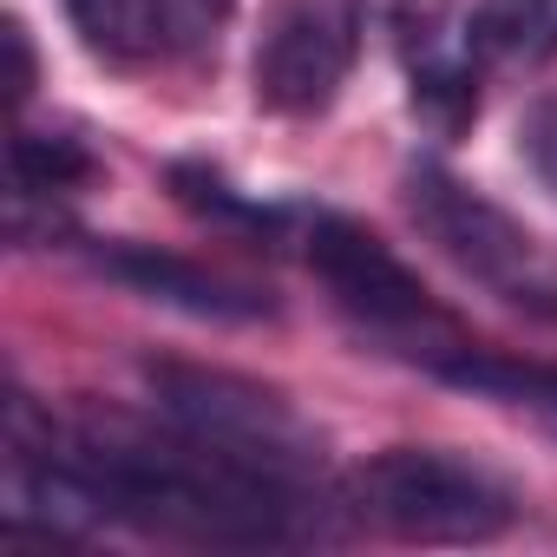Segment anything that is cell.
I'll return each mask as SVG.
<instances>
[{
    "instance_id": "obj_15",
    "label": "cell",
    "mask_w": 557,
    "mask_h": 557,
    "mask_svg": "<svg viewBox=\"0 0 557 557\" xmlns=\"http://www.w3.org/2000/svg\"><path fill=\"white\" fill-rule=\"evenodd\" d=\"M8 60H14V73H8V99L21 106V99L34 92V47H27V27H21V21L8 27Z\"/></svg>"
},
{
    "instance_id": "obj_3",
    "label": "cell",
    "mask_w": 557,
    "mask_h": 557,
    "mask_svg": "<svg viewBox=\"0 0 557 557\" xmlns=\"http://www.w3.org/2000/svg\"><path fill=\"white\" fill-rule=\"evenodd\" d=\"M407 203H413V223L466 275H479L492 296H505L518 309H537V315H557V269L537 256L531 230L511 223L498 203H485L479 190H466L440 164H413L407 171Z\"/></svg>"
},
{
    "instance_id": "obj_7",
    "label": "cell",
    "mask_w": 557,
    "mask_h": 557,
    "mask_svg": "<svg viewBox=\"0 0 557 557\" xmlns=\"http://www.w3.org/2000/svg\"><path fill=\"white\" fill-rule=\"evenodd\" d=\"M99 269H106V275H119L125 289L151 296V302L184 309V315H216V322L269 315V302H262V296H249V289L223 283V275H210V269H197V262L158 256V249H145V243H119V249H106V256H99Z\"/></svg>"
},
{
    "instance_id": "obj_13",
    "label": "cell",
    "mask_w": 557,
    "mask_h": 557,
    "mask_svg": "<svg viewBox=\"0 0 557 557\" xmlns=\"http://www.w3.org/2000/svg\"><path fill=\"white\" fill-rule=\"evenodd\" d=\"M518 151H524V164L537 171V184L557 197V92L531 106V119L518 125Z\"/></svg>"
},
{
    "instance_id": "obj_6",
    "label": "cell",
    "mask_w": 557,
    "mask_h": 557,
    "mask_svg": "<svg viewBox=\"0 0 557 557\" xmlns=\"http://www.w3.org/2000/svg\"><path fill=\"white\" fill-rule=\"evenodd\" d=\"M374 14L407 66L413 112L440 132H459L479 112V73H472V21L459 27L453 0H374Z\"/></svg>"
},
{
    "instance_id": "obj_11",
    "label": "cell",
    "mask_w": 557,
    "mask_h": 557,
    "mask_svg": "<svg viewBox=\"0 0 557 557\" xmlns=\"http://www.w3.org/2000/svg\"><path fill=\"white\" fill-rule=\"evenodd\" d=\"M433 374H446L453 387H479V394H498V400H518V407H550L557 413V368H531V361H498V355H472L466 342L453 355L433 361Z\"/></svg>"
},
{
    "instance_id": "obj_10",
    "label": "cell",
    "mask_w": 557,
    "mask_h": 557,
    "mask_svg": "<svg viewBox=\"0 0 557 557\" xmlns=\"http://www.w3.org/2000/svg\"><path fill=\"white\" fill-rule=\"evenodd\" d=\"M66 14L86 34V47L106 60H145L171 40L164 0H66Z\"/></svg>"
},
{
    "instance_id": "obj_4",
    "label": "cell",
    "mask_w": 557,
    "mask_h": 557,
    "mask_svg": "<svg viewBox=\"0 0 557 557\" xmlns=\"http://www.w3.org/2000/svg\"><path fill=\"white\" fill-rule=\"evenodd\" d=\"M309 262H315L322 283L335 289V302H342L348 315H361L368 329H381L387 342L420 335L426 368L459 348L453 322H446V315L433 309V296L420 289V275H413L374 230H361L355 216H315V223H309Z\"/></svg>"
},
{
    "instance_id": "obj_1",
    "label": "cell",
    "mask_w": 557,
    "mask_h": 557,
    "mask_svg": "<svg viewBox=\"0 0 557 557\" xmlns=\"http://www.w3.org/2000/svg\"><path fill=\"white\" fill-rule=\"evenodd\" d=\"M355 505L368 524L413 544H485L511 524L518 498L472 459L440 446H387L355 472Z\"/></svg>"
},
{
    "instance_id": "obj_14",
    "label": "cell",
    "mask_w": 557,
    "mask_h": 557,
    "mask_svg": "<svg viewBox=\"0 0 557 557\" xmlns=\"http://www.w3.org/2000/svg\"><path fill=\"white\" fill-rule=\"evenodd\" d=\"M230 8L236 0H164V21H171V40H184V47H197V40H210L223 21H230Z\"/></svg>"
},
{
    "instance_id": "obj_12",
    "label": "cell",
    "mask_w": 557,
    "mask_h": 557,
    "mask_svg": "<svg viewBox=\"0 0 557 557\" xmlns=\"http://www.w3.org/2000/svg\"><path fill=\"white\" fill-rule=\"evenodd\" d=\"M171 184H177V197H184L197 216H223V223H249V230H269V223H275V210L243 203L223 177H210V171H197V164H177V171H171Z\"/></svg>"
},
{
    "instance_id": "obj_5",
    "label": "cell",
    "mask_w": 557,
    "mask_h": 557,
    "mask_svg": "<svg viewBox=\"0 0 557 557\" xmlns=\"http://www.w3.org/2000/svg\"><path fill=\"white\" fill-rule=\"evenodd\" d=\"M361 53V0H269L249 53L256 106L309 119L322 112Z\"/></svg>"
},
{
    "instance_id": "obj_9",
    "label": "cell",
    "mask_w": 557,
    "mask_h": 557,
    "mask_svg": "<svg viewBox=\"0 0 557 557\" xmlns=\"http://www.w3.org/2000/svg\"><path fill=\"white\" fill-rule=\"evenodd\" d=\"M8 171H14V203H53L92 177V151L60 132H14L8 138Z\"/></svg>"
},
{
    "instance_id": "obj_2",
    "label": "cell",
    "mask_w": 557,
    "mask_h": 557,
    "mask_svg": "<svg viewBox=\"0 0 557 557\" xmlns=\"http://www.w3.org/2000/svg\"><path fill=\"white\" fill-rule=\"evenodd\" d=\"M151 394H158V413L177 420L184 433L223 446L230 459H243L269 479L322 492V453H315L309 426L256 381L203 374V368H151Z\"/></svg>"
},
{
    "instance_id": "obj_8",
    "label": "cell",
    "mask_w": 557,
    "mask_h": 557,
    "mask_svg": "<svg viewBox=\"0 0 557 557\" xmlns=\"http://www.w3.org/2000/svg\"><path fill=\"white\" fill-rule=\"evenodd\" d=\"M472 47L498 66L557 60V0H479L472 8Z\"/></svg>"
}]
</instances>
